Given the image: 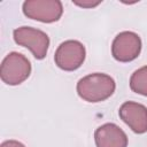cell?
<instances>
[{"label": "cell", "mask_w": 147, "mask_h": 147, "mask_svg": "<svg viewBox=\"0 0 147 147\" xmlns=\"http://www.w3.org/2000/svg\"><path fill=\"white\" fill-rule=\"evenodd\" d=\"M102 1L98 0V1H93V0H75L72 1L74 5L80 7V8H94L96 6H99Z\"/></svg>", "instance_id": "30bf717a"}, {"label": "cell", "mask_w": 147, "mask_h": 147, "mask_svg": "<svg viewBox=\"0 0 147 147\" xmlns=\"http://www.w3.org/2000/svg\"><path fill=\"white\" fill-rule=\"evenodd\" d=\"M23 14L41 23L57 22L63 14L62 2L59 0H26L22 6Z\"/></svg>", "instance_id": "277c9868"}, {"label": "cell", "mask_w": 147, "mask_h": 147, "mask_svg": "<svg viewBox=\"0 0 147 147\" xmlns=\"http://www.w3.org/2000/svg\"><path fill=\"white\" fill-rule=\"evenodd\" d=\"M141 39L133 31L119 32L113 40L111 55L118 62H131L136 60L141 52Z\"/></svg>", "instance_id": "8992f818"}, {"label": "cell", "mask_w": 147, "mask_h": 147, "mask_svg": "<svg viewBox=\"0 0 147 147\" xmlns=\"http://www.w3.org/2000/svg\"><path fill=\"white\" fill-rule=\"evenodd\" d=\"M0 147H25V145L22 144L21 141L10 139V140H6V141H3V142L0 145Z\"/></svg>", "instance_id": "8fae6325"}, {"label": "cell", "mask_w": 147, "mask_h": 147, "mask_svg": "<svg viewBox=\"0 0 147 147\" xmlns=\"http://www.w3.org/2000/svg\"><path fill=\"white\" fill-rule=\"evenodd\" d=\"M13 38L17 45L30 49L37 60H42L47 55L49 37L42 30L32 26H20L14 30Z\"/></svg>", "instance_id": "3957f363"}, {"label": "cell", "mask_w": 147, "mask_h": 147, "mask_svg": "<svg viewBox=\"0 0 147 147\" xmlns=\"http://www.w3.org/2000/svg\"><path fill=\"white\" fill-rule=\"evenodd\" d=\"M31 69V63L25 55L18 52H10L1 62L0 77L5 84L16 86L29 78Z\"/></svg>", "instance_id": "7a4b0ae2"}, {"label": "cell", "mask_w": 147, "mask_h": 147, "mask_svg": "<svg viewBox=\"0 0 147 147\" xmlns=\"http://www.w3.org/2000/svg\"><path fill=\"white\" fill-rule=\"evenodd\" d=\"M96 147H127L126 133L114 123H105L94 132Z\"/></svg>", "instance_id": "ba28073f"}, {"label": "cell", "mask_w": 147, "mask_h": 147, "mask_svg": "<svg viewBox=\"0 0 147 147\" xmlns=\"http://www.w3.org/2000/svg\"><path fill=\"white\" fill-rule=\"evenodd\" d=\"M77 94L86 102L96 103L110 98L115 90L116 83L113 77L103 72H94L80 78L76 86Z\"/></svg>", "instance_id": "6da1fadb"}, {"label": "cell", "mask_w": 147, "mask_h": 147, "mask_svg": "<svg viewBox=\"0 0 147 147\" xmlns=\"http://www.w3.org/2000/svg\"><path fill=\"white\" fill-rule=\"evenodd\" d=\"M86 57L85 46L74 39L65 40L59 45L55 51V64L64 71H75L84 63Z\"/></svg>", "instance_id": "5b68a950"}, {"label": "cell", "mask_w": 147, "mask_h": 147, "mask_svg": "<svg viewBox=\"0 0 147 147\" xmlns=\"http://www.w3.org/2000/svg\"><path fill=\"white\" fill-rule=\"evenodd\" d=\"M121 119L134 132L142 134L147 132V107L134 102L126 101L124 102L118 110Z\"/></svg>", "instance_id": "52a82bcc"}, {"label": "cell", "mask_w": 147, "mask_h": 147, "mask_svg": "<svg viewBox=\"0 0 147 147\" xmlns=\"http://www.w3.org/2000/svg\"><path fill=\"white\" fill-rule=\"evenodd\" d=\"M130 88L137 94L147 96V65L137 69L131 75Z\"/></svg>", "instance_id": "9c48e42d"}]
</instances>
